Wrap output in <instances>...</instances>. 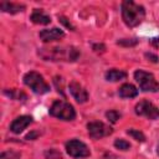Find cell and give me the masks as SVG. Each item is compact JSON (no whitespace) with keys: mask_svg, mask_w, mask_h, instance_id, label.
<instances>
[{"mask_svg":"<svg viewBox=\"0 0 159 159\" xmlns=\"http://www.w3.org/2000/svg\"><path fill=\"white\" fill-rule=\"evenodd\" d=\"M87 129H88V134L92 139H101L103 137H107L109 134H112L113 129L104 124L103 122H91L87 124Z\"/></svg>","mask_w":159,"mask_h":159,"instance_id":"cell-8","label":"cell"},{"mask_svg":"<svg viewBox=\"0 0 159 159\" xmlns=\"http://www.w3.org/2000/svg\"><path fill=\"white\" fill-rule=\"evenodd\" d=\"M66 150H67L68 155H71L73 158H84V157H88L91 154L88 147L83 142L77 140V139H72V140L67 142L66 143Z\"/></svg>","mask_w":159,"mask_h":159,"instance_id":"cell-7","label":"cell"},{"mask_svg":"<svg viewBox=\"0 0 159 159\" xmlns=\"http://www.w3.org/2000/svg\"><path fill=\"white\" fill-rule=\"evenodd\" d=\"M127 133H128L130 137H133L135 140H138V142H144V140H145L144 134H143L140 130H138V129H128Z\"/></svg>","mask_w":159,"mask_h":159,"instance_id":"cell-17","label":"cell"},{"mask_svg":"<svg viewBox=\"0 0 159 159\" xmlns=\"http://www.w3.org/2000/svg\"><path fill=\"white\" fill-rule=\"evenodd\" d=\"M127 77V73L124 71H120V70H109L107 73H106V80L107 81H112V82H116V81H120L123 78Z\"/></svg>","mask_w":159,"mask_h":159,"instance_id":"cell-15","label":"cell"},{"mask_svg":"<svg viewBox=\"0 0 159 159\" xmlns=\"http://www.w3.org/2000/svg\"><path fill=\"white\" fill-rule=\"evenodd\" d=\"M0 9L4 11V12H10V14H16V12H20L25 9L24 5H20V4H15V2H9V1H1L0 2Z\"/></svg>","mask_w":159,"mask_h":159,"instance_id":"cell-13","label":"cell"},{"mask_svg":"<svg viewBox=\"0 0 159 159\" xmlns=\"http://www.w3.org/2000/svg\"><path fill=\"white\" fill-rule=\"evenodd\" d=\"M65 36V32L60 29H45L40 31V39L43 42H51V41H57Z\"/></svg>","mask_w":159,"mask_h":159,"instance_id":"cell-10","label":"cell"},{"mask_svg":"<svg viewBox=\"0 0 159 159\" xmlns=\"http://www.w3.org/2000/svg\"><path fill=\"white\" fill-rule=\"evenodd\" d=\"M145 57L150 58L152 62H157V61H158V57H157L155 55H153V53H145Z\"/></svg>","mask_w":159,"mask_h":159,"instance_id":"cell-24","label":"cell"},{"mask_svg":"<svg viewBox=\"0 0 159 159\" xmlns=\"http://www.w3.org/2000/svg\"><path fill=\"white\" fill-rule=\"evenodd\" d=\"M134 78L138 82L139 87L144 92H157L159 91V83L154 78V76L149 72L138 70L134 72Z\"/></svg>","mask_w":159,"mask_h":159,"instance_id":"cell-5","label":"cell"},{"mask_svg":"<svg viewBox=\"0 0 159 159\" xmlns=\"http://www.w3.org/2000/svg\"><path fill=\"white\" fill-rule=\"evenodd\" d=\"M21 154L19 152H15V150H6V152H2L1 155H0V159H20Z\"/></svg>","mask_w":159,"mask_h":159,"instance_id":"cell-16","label":"cell"},{"mask_svg":"<svg viewBox=\"0 0 159 159\" xmlns=\"http://www.w3.org/2000/svg\"><path fill=\"white\" fill-rule=\"evenodd\" d=\"M145 10L142 5L135 4L132 0H125L122 2V17L127 26L135 27L144 20Z\"/></svg>","mask_w":159,"mask_h":159,"instance_id":"cell-1","label":"cell"},{"mask_svg":"<svg viewBox=\"0 0 159 159\" xmlns=\"http://www.w3.org/2000/svg\"><path fill=\"white\" fill-rule=\"evenodd\" d=\"M32 122V118L30 116H21L17 117L16 119H14V122L10 125V130L15 134H20L27 125H30Z\"/></svg>","mask_w":159,"mask_h":159,"instance_id":"cell-11","label":"cell"},{"mask_svg":"<svg viewBox=\"0 0 159 159\" xmlns=\"http://www.w3.org/2000/svg\"><path fill=\"white\" fill-rule=\"evenodd\" d=\"M158 154H159V147H158Z\"/></svg>","mask_w":159,"mask_h":159,"instance_id":"cell-26","label":"cell"},{"mask_svg":"<svg viewBox=\"0 0 159 159\" xmlns=\"http://www.w3.org/2000/svg\"><path fill=\"white\" fill-rule=\"evenodd\" d=\"M118 93H119V96H120L122 98H133V97H135V96L138 94V89H137L133 84L125 83V84H123V86L119 88Z\"/></svg>","mask_w":159,"mask_h":159,"instance_id":"cell-14","label":"cell"},{"mask_svg":"<svg viewBox=\"0 0 159 159\" xmlns=\"http://www.w3.org/2000/svg\"><path fill=\"white\" fill-rule=\"evenodd\" d=\"M114 147L120 149V150H128L130 148V144L127 140H124V139H117L114 142Z\"/></svg>","mask_w":159,"mask_h":159,"instance_id":"cell-20","label":"cell"},{"mask_svg":"<svg viewBox=\"0 0 159 159\" xmlns=\"http://www.w3.org/2000/svg\"><path fill=\"white\" fill-rule=\"evenodd\" d=\"M30 19L34 24H39V25H47L51 22V17L47 14H45L42 10H39V9H35L32 11Z\"/></svg>","mask_w":159,"mask_h":159,"instance_id":"cell-12","label":"cell"},{"mask_svg":"<svg viewBox=\"0 0 159 159\" xmlns=\"http://www.w3.org/2000/svg\"><path fill=\"white\" fill-rule=\"evenodd\" d=\"M24 83L37 94H43L50 91V86L46 83L43 77L35 71H30L24 76Z\"/></svg>","mask_w":159,"mask_h":159,"instance_id":"cell-3","label":"cell"},{"mask_svg":"<svg viewBox=\"0 0 159 159\" xmlns=\"http://www.w3.org/2000/svg\"><path fill=\"white\" fill-rule=\"evenodd\" d=\"M104 45L103 43H96V45H93V50L96 51V52H103L104 51Z\"/></svg>","mask_w":159,"mask_h":159,"instance_id":"cell-23","label":"cell"},{"mask_svg":"<svg viewBox=\"0 0 159 159\" xmlns=\"http://www.w3.org/2000/svg\"><path fill=\"white\" fill-rule=\"evenodd\" d=\"M70 92H71V94L73 96V98L78 102V103H84V102H87V99H88V93H87V91L78 83V82H76V81H72L71 83H70Z\"/></svg>","mask_w":159,"mask_h":159,"instance_id":"cell-9","label":"cell"},{"mask_svg":"<svg viewBox=\"0 0 159 159\" xmlns=\"http://www.w3.org/2000/svg\"><path fill=\"white\" fill-rule=\"evenodd\" d=\"M46 159H62V154L57 149H48L45 152Z\"/></svg>","mask_w":159,"mask_h":159,"instance_id":"cell-18","label":"cell"},{"mask_svg":"<svg viewBox=\"0 0 159 159\" xmlns=\"http://www.w3.org/2000/svg\"><path fill=\"white\" fill-rule=\"evenodd\" d=\"M117 43L120 45V46H125V47H128V46H135L138 43V40L137 39H122V40H118Z\"/></svg>","mask_w":159,"mask_h":159,"instance_id":"cell-19","label":"cell"},{"mask_svg":"<svg viewBox=\"0 0 159 159\" xmlns=\"http://www.w3.org/2000/svg\"><path fill=\"white\" fill-rule=\"evenodd\" d=\"M39 55L47 61H76L80 56V51L76 47H51L41 48Z\"/></svg>","mask_w":159,"mask_h":159,"instance_id":"cell-2","label":"cell"},{"mask_svg":"<svg viewBox=\"0 0 159 159\" xmlns=\"http://www.w3.org/2000/svg\"><path fill=\"white\" fill-rule=\"evenodd\" d=\"M135 113L138 116L147 117L148 119H158L159 118V108L147 99H143L139 103H137Z\"/></svg>","mask_w":159,"mask_h":159,"instance_id":"cell-6","label":"cell"},{"mask_svg":"<svg viewBox=\"0 0 159 159\" xmlns=\"http://www.w3.org/2000/svg\"><path fill=\"white\" fill-rule=\"evenodd\" d=\"M106 117L108 118V120H109V122L116 123V122L120 118V113H119V112H117V111H108V112L106 113Z\"/></svg>","mask_w":159,"mask_h":159,"instance_id":"cell-21","label":"cell"},{"mask_svg":"<svg viewBox=\"0 0 159 159\" xmlns=\"http://www.w3.org/2000/svg\"><path fill=\"white\" fill-rule=\"evenodd\" d=\"M58 20H60V21H61V22H62V24H63L66 27H68V29H71V30H75V26H73V25H72L70 21H67V19H66V17L60 16V17H58Z\"/></svg>","mask_w":159,"mask_h":159,"instance_id":"cell-22","label":"cell"},{"mask_svg":"<svg viewBox=\"0 0 159 159\" xmlns=\"http://www.w3.org/2000/svg\"><path fill=\"white\" fill-rule=\"evenodd\" d=\"M50 114L62 120H73L76 118L73 107L65 101H55L50 108Z\"/></svg>","mask_w":159,"mask_h":159,"instance_id":"cell-4","label":"cell"},{"mask_svg":"<svg viewBox=\"0 0 159 159\" xmlns=\"http://www.w3.org/2000/svg\"><path fill=\"white\" fill-rule=\"evenodd\" d=\"M150 43H152V45H154L155 47H158V46H159V37L152 39V40H150Z\"/></svg>","mask_w":159,"mask_h":159,"instance_id":"cell-25","label":"cell"}]
</instances>
